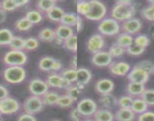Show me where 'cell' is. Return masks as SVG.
Wrapping results in <instances>:
<instances>
[{"mask_svg": "<svg viewBox=\"0 0 154 121\" xmlns=\"http://www.w3.org/2000/svg\"><path fill=\"white\" fill-rule=\"evenodd\" d=\"M135 6L130 0H119L111 9V17L118 22H124L133 18L135 14Z\"/></svg>", "mask_w": 154, "mask_h": 121, "instance_id": "cell-1", "label": "cell"}, {"mask_svg": "<svg viewBox=\"0 0 154 121\" xmlns=\"http://www.w3.org/2000/svg\"><path fill=\"white\" fill-rule=\"evenodd\" d=\"M97 29L102 36H112L119 34L121 25L117 20H114L112 17H105L100 21Z\"/></svg>", "mask_w": 154, "mask_h": 121, "instance_id": "cell-2", "label": "cell"}, {"mask_svg": "<svg viewBox=\"0 0 154 121\" xmlns=\"http://www.w3.org/2000/svg\"><path fill=\"white\" fill-rule=\"evenodd\" d=\"M26 73L23 67H7L2 73V77L8 83L19 84L26 79Z\"/></svg>", "mask_w": 154, "mask_h": 121, "instance_id": "cell-3", "label": "cell"}, {"mask_svg": "<svg viewBox=\"0 0 154 121\" xmlns=\"http://www.w3.org/2000/svg\"><path fill=\"white\" fill-rule=\"evenodd\" d=\"M28 57L23 51L10 50L3 56V63L7 67H23L26 64Z\"/></svg>", "mask_w": 154, "mask_h": 121, "instance_id": "cell-4", "label": "cell"}, {"mask_svg": "<svg viewBox=\"0 0 154 121\" xmlns=\"http://www.w3.org/2000/svg\"><path fill=\"white\" fill-rule=\"evenodd\" d=\"M89 11L85 16V18L92 21H100L105 18L107 9L103 2L98 0H91L89 1Z\"/></svg>", "mask_w": 154, "mask_h": 121, "instance_id": "cell-5", "label": "cell"}, {"mask_svg": "<svg viewBox=\"0 0 154 121\" xmlns=\"http://www.w3.org/2000/svg\"><path fill=\"white\" fill-rule=\"evenodd\" d=\"M45 104L41 97L32 95L26 98L23 103V109L24 113L31 115H35L40 113L43 110Z\"/></svg>", "mask_w": 154, "mask_h": 121, "instance_id": "cell-6", "label": "cell"}, {"mask_svg": "<svg viewBox=\"0 0 154 121\" xmlns=\"http://www.w3.org/2000/svg\"><path fill=\"white\" fill-rule=\"evenodd\" d=\"M77 110H79L82 117H91L93 116L97 108V104L91 98H85L78 102L76 106Z\"/></svg>", "mask_w": 154, "mask_h": 121, "instance_id": "cell-7", "label": "cell"}, {"mask_svg": "<svg viewBox=\"0 0 154 121\" xmlns=\"http://www.w3.org/2000/svg\"><path fill=\"white\" fill-rule=\"evenodd\" d=\"M20 109V104L16 98L8 96L0 101V113L4 115H11L17 113Z\"/></svg>", "mask_w": 154, "mask_h": 121, "instance_id": "cell-8", "label": "cell"}, {"mask_svg": "<svg viewBox=\"0 0 154 121\" xmlns=\"http://www.w3.org/2000/svg\"><path fill=\"white\" fill-rule=\"evenodd\" d=\"M28 88L32 95L42 97L44 94L48 92L49 86L45 81L39 78H35L29 81Z\"/></svg>", "mask_w": 154, "mask_h": 121, "instance_id": "cell-9", "label": "cell"}, {"mask_svg": "<svg viewBox=\"0 0 154 121\" xmlns=\"http://www.w3.org/2000/svg\"><path fill=\"white\" fill-rule=\"evenodd\" d=\"M105 45L103 36L100 33H94L88 38L86 43V48L88 52L94 54L102 51Z\"/></svg>", "mask_w": 154, "mask_h": 121, "instance_id": "cell-10", "label": "cell"}, {"mask_svg": "<svg viewBox=\"0 0 154 121\" xmlns=\"http://www.w3.org/2000/svg\"><path fill=\"white\" fill-rule=\"evenodd\" d=\"M48 85L51 88H61V89H67L69 87L72 85L71 82L69 81L63 79L60 73H51L47 76V79L45 80Z\"/></svg>", "mask_w": 154, "mask_h": 121, "instance_id": "cell-11", "label": "cell"}, {"mask_svg": "<svg viewBox=\"0 0 154 121\" xmlns=\"http://www.w3.org/2000/svg\"><path fill=\"white\" fill-rule=\"evenodd\" d=\"M112 62V57L108 51H100L92 54L91 63L97 67H109Z\"/></svg>", "mask_w": 154, "mask_h": 121, "instance_id": "cell-12", "label": "cell"}, {"mask_svg": "<svg viewBox=\"0 0 154 121\" xmlns=\"http://www.w3.org/2000/svg\"><path fill=\"white\" fill-rule=\"evenodd\" d=\"M142 28V23L139 19L133 18L122 22L121 24V29L123 33L131 35H135L140 31Z\"/></svg>", "mask_w": 154, "mask_h": 121, "instance_id": "cell-13", "label": "cell"}, {"mask_svg": "<svg viewBox=\"0 0 154 121\" xmlns=\"http://www.w3.org/2000/svg\"><path fill=\"white\" fill-rule=\"evenodd\" d=\"M129 82L145 84L149 78V74L142 69L134 66L127 75Z\"/></svg>", "mask_w": 154, "mask_h": 121, "instance_id": "cell-14", "label": "cell"}, {"mask_svg": "<svg viewBox=\"0 0 154 121\" xmlns=\"http://www.w3.org/2000/svg\"><path fill=\"white\" fill-rule=\"evenodd\" d=\"M108 68L111 74L113 76H124L128 75L131 67L128 63L125 61H118V62L111 63Z\"/></svg>", "mask_w": 154, "mask_h": 121, "instance_id": "cell-15", "label": "cell"}, {"mask_svg": "<svg viewBox=\"0 0 154 121\" xmlns=\"http://www.w3.org/2000/svg\"><path fill=\"white\" fill-rule=\"evenodd\" d=\"M76 74L75 85L82 89H84L85 85L89 83L92 78L91 72L85 67H79L76 70Z\"/></svg>", "mask_w": 154, "mask_h": 121, "instance_id": "cell-16", "label": "cell"}, {"mask_svg": "<svg viewBox=\"0 0 154 121\" xmlns=\"http://www.w3.org/2000/svg\"><path fill=\"white\" fill-rule=\"evenodd\" d=\"M115 84L112 80L106 78L100 79L96 82L95 89L100 95L111 93L112 90L114 89Z\"/></svg>", "mask_w": 154, "mask_h": 121, "instance_id": "cell-17", "label": "cell"}, {"mask_svg": "<svg viewBox=\"0 0 154 121\" xmlns=\"http://www.w3.org/2000/svg\"><path fill=\"white\" fill-rule=\"evenodd\" d=\"M99 103L103 108L111 110L118 106V99L112 93L100 95Z\"/></svg>", "mask_w": 154, "mask_h": 121, "instance_id": "cell-18", "label": "cell"}, {"mask_svg": "<svg viewBox=\"0 0 154 121\" xmlns=\"http://www.w3.org/2000/svg\"><path fill=\"white\" fill-rule=\"evenodd\" d=\"M136 114L131 108H119L114 113V119L116 121H134Z\"/></svg>", "mask_w": 154, "mask_h": 121, "instance_id": "cell-19", "label": "cell"}, {"mask_svg": "<svg viewBox=\"0 0 154 121\" xmlns=\"http://www.w3.org/2000/svg\"><path fill=\"white\" fill-rule=\"evenodd\" d=\"M145 89L146 88L144 84L137 83V82H129L126 86L127 94L134 98L141 96Z\"/></svg>", "mask_w": 154, "mask_h": 121, "instance_id": "cell-20", "label": "cell"}, {"mask_svg": "<svg viewBox=\"0 0 154 121\" xmlns=\"http://www.w3.org/2000/svg\"><path fill=\"white\" fill-rule=\"evenodd\" d=\"M54 33H55L56 37L62 39L63 41L66 40L68 38L71 37L74 35L72 27L65 26V25L60 24V23L54 29Z\"/></svg>", "mask_w": 154, "mask_h": 121, "instance_id": "cell-21", "label": "cell"}, {"mask_svg": "<svg viewBox=\"0 0 154 121\" xmlns=\"http://www.w3.org/2000/svg\"><path fill=\"white\" fill-rule=\"evenodd\" d=\"M93 119L94 121H113L115 119L112 112L103 107L97 109L93 115Z\"/></svg>", "mask_w": 154, "mask_h": 121, "instance_id": "cell-22", "label": "cell"}, {"mask_svg": "<svg viewBox=\"0 0 154 121\" xmlns=\"http://www.w3.org/2000/svg\"><path fill=\"white\" fill-rule=\"evenodd\" d=\"M148 107L149 106L147 105V104L140 97H138V98H134L131 109L136 115H140L147 111Z\"/></svg>", "mask_w": 154, "mask_h": 121, "instance_id": "cell-23", "label": "cell"}, {"mask_svg": "<svg viewBox=\"0 0 154 121\" xmlns=\"http://www.w3.org/2000/svg\"><path fill=\"white\" fill-rule=\"evenodd\" d=\"M54 29L49 27H45L42 29L38 33V38L39 40L45 42H52L55 39Z\"/></svg>", "mask_w": 154, "mask_h": 121, "instance_id": "cell-24", "label": "cell"}, {"mask_svg": "<svg viewBox=\"0 0 154 121\" xmlns=\"http://www.w3.org/2000/svg\"><path fill=\"white\" fill-rule=\"evenodd\" d=\"M65 14V11L61 7L56 5L55 7L50 10L48 13H46V17H48V20L53 22H57L60 23L63 17V14Z\"/></svg>", "mask_w": 154, "mask_h": 121, "instance_id": "cell-25", "label": "cell"}, {"mask_svg": "<svg viewBox=\"0 0 154 121\" xmlns=\"http://www.w3.org/2000/svg\"><path fill=\"white\" fill-rule=\"evenodd\" d=\"M57 5V1L55 0H38L36 2V8L39 12L48 13L51 9Z\"/></svg>", "mask_w": 154, "mask_h": 121, "instance_id": "cell-26", "label": "cell"}, {"mask_svg": "<svg viewBox=\"0 0 154 121\" xmlns=\"http://www.w3.org/2000/svg\"><path fill=\"white\" fill-rule=\"evenodd\" d=\"M134 43V38L132 36L125 33H119L116 39V44L126 49L128 47Z\"/></svg>", "mask_w": 154, "mask_h": 121, "instance_id": "cell-27", "label": "cell"}, {"mask_svg": "<svg viewBox=\"0 0 154 121\" xmlns=\"http://www.w3.org/2000/svg\"><path fill=\"white\" fill-rule=\"evenodd\" d=\"M60 95L56 92L53 91H48L45 94H44L41 98L44 104L47 106H54L57 104V100H58Z\"/></svg>", "mask_w": 154, "mask_h": 121, "instance_id": "cell-28", "label": "cell"}, {"mask_svg": "<svg viewBox=\"0 0 154 121\" xmlns=\"http://www.w3.org/2000/svg\"><path fill=\"white\" fill-rule=\"evenodd\" d=\"M55 58L50 56H45L42 57L38 62V68L44 72H51V68Z\"/></svg>", "mask_w": 154, "mask_h": 121, "instance_id": "cell-29", "label": "cell"}, {"mask_svg": "<svg viewBox=\"0 0 154 121\" xmlns=\"http://www.w3.org/2000/svg\"><path fill=\"white\" fill-rule=\"evenodd\" d=\"M78 17H79V14H75V13L65 12L60 23L65 25V26H70V27H74L77 20H78Z\"/></svg>", "mask_w": 154, "mask_h": 121, "instance_id": "cell-30", "label": "cell"}, {"mask_svg": "<svg viewBox=\"0 0 154 121\" xmlns=\"http://www.w3.org/2000/svg\"><path fill=\"white\" fill-rule=\"evenodd\" d=\"M32 24H38L43 20V15L38 10H29L24 16Z\"/></svg>", "mask_w": 154, "mask_h": 121, "instance_id": "cell-31", "label": "cell"}, {"mask_svg": "<svg viewBox=\"0 0 154 121\" xmlns=\"http://www.w3.org/2000/svg\"><path fill=\"white\" fill-rule=\"evenodd\" d=\"M14 35L9 29L7 28L0 29V45H9Z\"/></svg>", "mask_w": 154, "mask_h": 121, "instance_id": "cell-32", "label": "cell"}, {"mask_svg": "<svg viewBox=\"0 0 154 121\" xmlns=\"http://www.w3.org/2000/svg\"><path fill=\"white\" fill-rule=\"evenodd\" d=\"M63 46L68 51H72L73 53L76 52L78 50V38L76 35L74 34L72 36L63 41Z\"/></svg>", "mask_w": 154, "mask_h": 121, "instance_id": "cell-33", "label": "cell"}, {"mask_svg": "<svg viewBox=\"0 0 154 121\" xmlns=\"http://www.w3.org/2000/svg\"><path fill=\"white\" fill-rule=\"evenodd\" d=\"M11 50L23 51L24 50V39L18 36H14L9 45Z\"/></svg>", "mask_w": 154, "mask_h": 121, "instance_id": "cell-34", "label": "cell"}, {"mask_svg": "<svg viewBox=\"0 0 154 121\" xmlns=\"http://www.w3.org/2000/svg\"><path fill=\"white\" fill-rule=\"evenodd\" d=\"M32 26L33 24H32L25 17L18 19L14 24L15 29L18 31H27L30 28H32Z\"/></svg>", "mask_w": 154, "mask_h": 121, "instance_id": "cell-35", "label": "cell"}, {"mask_svg": "<svg viewBox=\"0 0 154 121\" xmlns=\"http://www.w3.org/2000/svg\"><path fill=\"white\" fill-rule=\"evenodd\" d=\"M90 8L89 1H85V0H80L76 2V11L77 14L79 16L82 15L85 17L88 13Z\"/></svg>", "mask_w": 154, "mask_h": 121, "instance_id": "cell-36", "label": "cell"}, {"mask_svg": "<svg viewBox=\"0 0 154 121\" xmlns=\"http://www.w3.org/2000/svg\"><path fill=\"white\" fill-rule=\"evenodd\" d=\"M60 76L66 80L69 81L71 83H74L76 81V70L72 68H67L63 70L60 73Z\"/></svg>", "mask_w": 154, "mask_h": 121, "instance_id": "cell-37", "label": "cell"}, {"mask_svg": "<svg viewBox=\"0 0 154 121\" xmlns=\"http://www.w3.org/2000/svg\"><path fill=\"white\" fill-rule=\"evenodd\" d=\"M75 101L71 99L66 93L59 96L58 100L56 105L58 106L60 108H69L73 104Z\"/></svg>", "mask_w": 154, "mask_h": 121, "instance_id": "cell-38", "label": "cell"}, {"mask_svg": "<svg viewBox=\"0 0 154 121\" xmlns=\"http://www.w3.org/2000/svg\"><path fill=\"white\" fill-rule=\"evenodd\" d=\"M82 88L77 86L76 85H72L69 88L66 90V94L74 101H76L79 99L81 93H82Z\"/></svg>", "mask_w": 154, "mask_h": 121, "instance_id": "cell-39", "label": "cell"}, {"mask_svg": "<svg viewBox=\"0 0 154 121\" xmlns=\"http://www.w3.org/2000/svg\"><path fill=\"white\" fill-rule=\"evenodd\" d=\"M0 8L5 11V12L14 11L18 8L16 0H4L0 2Z\"/></svg>", "mask_w": 154, "mask_h": 121, "instance_id": "cell-40", "label": "cell"}, {"mask_svg": "<svg viewBox=\"0 0 154 121\" xmlns=\"http://www.w3.org/2000/svg\"><path fill=\"white\" fill-rule=\"evenodd\" d=\"M149 37L145 34H139L134 38V44L140 48H146L149 45Z\"/></svg>", "mask_w": 154, "mask_h": 121, "instance_id": "cell-41", "label": "cell"}, {"mask_svg": "<svg viewBox=\"0 0 154 121\" xmlns=\"http://www.w3.org/2000/svg\"><path fill=\"white\" fill-rule=\"evenodd\" d=\"M140 14L142 17L146 20L154 22V5L149 4V5L141 10Z\"/></svg>", "mask_w": 154, "mask_h": 121, "instance_id": "cell-42", "label": "cell"}, {"mask_svg": "<svg viewBox=\"0 0 154 121\" xmlns=\"http://www.w3.org/2000/svg\"><path fill=\"white\" fill-rule=\"evenodd\" d=\"M134 98L130 95H122L118 98V107L119 108H131Z\"/></svg>", "mask_w": 154, "mask_h": 121, "instance_id": "cell-43", "label": "cell"}, {"mask_svg": "<svg viewBox=\"0 0 154 121\" xmlns=\"http://www.w3.org/2000/svg\"><path fill=\"white\" fill-rule=\"evenodd\" d=\"M108 52L109 53L112 57H119L123 55L126 51H125V48H122V47L119 46L117 44H112L110 47L109 48V51Z\"/></svg>", "mask_w": 154, "mask_h": 121, "instance_id": "cell-44", "label": "cell"}, {"mask_svg": "<svg viewBox=\"0 0 154 121\" xmlns=\"http://www.w3.org/2000/svg\"><path fill=\"white\" fill-rule=\"evenodd\" d=\"M140 98L147 104L148 106H154V89L146 88Z\"/></svg>", "mask_w": 154, "mask_h": 121, "instance_id": "cell-45", "label": "cell"}, {"mask_svg": "<svg viewBox=\"0 0 154 121\" xmlns=\"http://www.w3.org/2000/svg\"><path fill=\"white\" fill-rule=\"evenodd\" d=\"M39 46V42L35 37H29L24 39V50L33 51Z\"/></svg>", "mask_w": 154, "mask_h": 121, "instance_id": "cell-46", "label": "cell"}, {"mask_svg": "<svg viewBox=\"0 0 154 121\" xmlns=\"http://www.w3.org/2000/svg\"><path fill=\"white\" fill-rule=\"evenodd\" d=\"M134 66L142 69L149 74H151V73H152V70H153L154 64L149 60H143L136 64Z\"/></svg>", "mask_w": 154, "mask_h": 121, "instance_id": "cell-47", "label": "cell"}, {"mask_svg": "<svg viewBox=\"0 0 154 121\" xmlns=\"http://www.w3.org/2000/svg\"><path fill=\"white\" fill-rule=\"evenodd\" d=\"M145 48H140V47L137 46V45H136L134 43L125 49L126 53H128L129 55L131 56H139L141 54H143Z\"/></svg>", "mask_w": 154, "mask_h": 121, "instance_id": "cell-48", "label": "cell"}, {"mask_svg": "<svg viewBox=\"0 0 154 121\" xmlns=\"http://www.w3.org/2000/svg\"><path fill=\"white\" fill-rule=\"evenodd\" d=\"M136 121H154V112L147 110L138 115V117Z\"/></svg>", "mask_w": 154, "mask_h": 121, "instance_id": "cell-49", "label": "cell"}, {"mask_svg": "<svg viewBox=\"0 0 154 121\" xmlns=\"http://www.w3.org/2000/svg\"><path fill=\"white\" fill-rule=\"evenodd\" d=\"M82 116L80 114L79 110H77L76 107L72 108L69 111V118L72 121H82Z\"/></svg>", "mask_w": 154, "mask_h": 121, "instance_id": "cell-50", "label": "cell"}, {"mask_svg": "<svg viewBox=\"0 0 154 121\" xmlns=\"http://www.w3.org/2000/svg\"><path fill=\"white\" fill-rule=\"evenodd\" d=\"M17 121H37V119L34 115L23 113L19 115L18 117L17 118Z\"/></svg>", "mask_w": 154, "mask_h": 121, "instance_id": "cell-51", "label": "cell"}, {"mask_svg": "<svg viewBox=\"0 0 154 121\" xmlns=\"http://www.w3.org/2000/svg\"><path fill=\"white\" fill-rule=\"evenodd\" d=\"M62 67H63V64H62L61 61L57 60V59H55L54 64H53L52 65L51 72H52V73H57V72L60 71V70H61Z\"/></svg>", "mask_w": 154, "mask_h": 121, "instance_id": "cell-52", "label": "cell"}, {"mask_svg": "<svg viewBox=\"0 0 154 121\" xmlns=\"http://www.w3.org/2000/svg\"><path fill=\"white\" fill-rule=\"evenodd\" d=\"M8 96H9V92L8 88L4 85H0V101L7 98Z\"/></svg>", "mask_w": 154, "mask_h": 121, "instance_id": "cell-53", "label": "cell"}, {"mask_svg": "<svg viewBox=\"0 0 154 121\" xmlns=\"http://www.w3.org/2000/svg\"><path fill=\"white\" fill-rule=\"evenodd\" d=\"M74 27L75 28V30H76L77 33H79V32H81L82 30V29H83V20H82V18L81 17V16L79 15L78 20H77L76 23H75Z\"/></svg>", "mask_w": 154, "mask_h": 121, "instance_id": "cell-54", "label": "cell"}, {"mask_svg": "<svg viewBox=\"0 0 154 121\" xmlns=\"http://www.w3.org/2000/svg\"><path fill=\"white\" fill-rule=\"evenodd\" d=\"M70 65L71 68L75 69V70L78 69V57H77V54H74L70 60Z\"/></svg>", "mask_w": 154, "mask_h": 121, "instance_id": "cell-55", "label": "cell"}, {"mask_svg": "<svg viewBox=\"0 0 154 121\" xmlns=\"http://www.w3.org/2000/svg\"><path fill=\"white\" fill-rule=\"evenodd\" d=\"M7 17V12L3 11L0 8V23H2L6 20Z\"/></svg>", "mask_w": 154, "mask_h": 121, "instance_id": "cell-56", "label": "cell"}, {"mask_svg": "<svg viewBox=\"0 0 154 121\" xmlns=\"http://www.w3.org/2000/svg\"><path fill=\"white\" fill-rule=\"evenodd\" d=\"M16 1H17L18 8H20L22 6H25V5L29 3V1H28V0H16Z\"/></svg>", "mask_w": 154, "mask_h": 121, "instance_id": "cell-57", "label": "cell"}, {"mask_svg": "<svg viewBox=\"0 0 154 121\" xmlns=\"http://www.w3.org/2000/svg\"><path fill=\"white\" fill-rule=\"evenodd\" d=\"M82 121H94V119H90V118H88V119H84V120H83V119H82Z\"/></svg>", "mask_w": 154, "mask_h": 121, "instance_id": "cell-58", "label": "cell"}, {"mask_svg": "<svg viewBox=\"0 0 154 121\" xmlns=\"http://www.w3.org/2000/svg\"><path fill=\"white\" fill-rule=\"evenodd\" d=\"M148 3L151 4V5H154V1H149V2H148Z\"/></svg>", "mask_w": 154, "mask_h": 121, "instance_id": "cell-59", "label": "cell"}, {"mask_svg": "<svg viewBox=\"0 0 154 121\" xmlns=\"http://www.w3.org/2000/svg\"><path fill=\"white\" fill-rule=\"evenodd\" d=\"M52 121H60V120H59V119H54V120Z\"/></svg>", "mask_w": 154, "mask_h": 121, "instance_id": "cell-60", "label": "cell"}, {"mask_svg": "<svg viewBox=\"0 0 154 121\" xmlns=\"http://www.w3.org/2000/svg\"><path fill=\"white\" fill-rule=\"evenodd\" d=\"M1 117H2V113H0V119H1Z\"/></svg>", "mask_w": 154, "mask_h": 121, "instance_id": "cell-61", "label": "cell"}, {"mask_svg": "<svg viewBox=\"0 0 154 121\" xmlns=\"http://www.w3.org/2000/svg\"><path fill=\"white\" fill-rule=\"evenodd\" d=\"M152 73H153V74H154V67H153V70H152Z\"/></svg>", "mask_w": 154, "mask_h": 121, "instance_id": "cell-62", "label": "cell"}, {"mask_svg": "<svg viewBox=\"0 0 154 121\" xmlns=\"http://www.w3.org/2000/svg\"><path fill=\"white\" fill-rule=\"evenodd\" d=\"M0 121H3V120H2V118H1V119H0Z\"/></svg>", "mask_w": 154, "mask_h": 121, "instance_id": "cell-63", "label": "cell"}]
</instances>
